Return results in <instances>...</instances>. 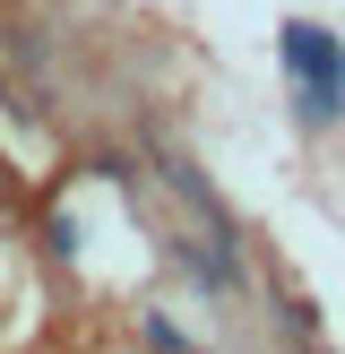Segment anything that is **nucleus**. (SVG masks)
I'll return each mask as SVG.
<instances>
[{
  "instance_id": "obj_1",
  "label": "nucleus",
  "mask_w": 345,
  "mask_h": 354,
  "mask_svg": "<svg viewBox=\"0 0 345 354\" xmlns=\"http://www.w3.org/2000/svg\"><path fill=\"white\" fill-rule=\"evenodd\" d=\"M276 52H285V78H293V104H302L310 130H328V121H345V44L328 26H310V17H293L285 35H276Z\"/></svg>"
}]
</instances>
